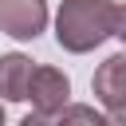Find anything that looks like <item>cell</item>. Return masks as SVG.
Returning <instances> with one entry per match:
<instances>
[{
	"instance_id": "4",
	"label": "cell",
	"mask_w": 126,
	"mask_h": 126,
	"mask_svg": "<svg viewBox=\"0 0 126 126\" xmlns=\"http://www.w3.org/2000/svg\"><path fill=\"white\" fill-rule=\"evenodd\" d=\"M47 28L43 0H0V32L12 39H35Z\"/></svg>"
},
{
	"instance_id": "2",
	"label": "cell",
	"mask_w": 126,
	"mask_h": 126,
	"mask_svg": "<svg viewBox=\"0 0 126 126\" xmlns=\"http://www.w3.org/2000/svg\"><path fill=\"white\" fill-rule=\"evenodd\" d=\"M28 98L35 102V110L24 118V126H35L43 114L59 110V106L71 98V79H67L59 67H35V71H32V83H28Z\"/></svg>"
},
{
	"instance_id": "6",
	"label": "cell",
	"mask_w": 126,
	"mask_h": 126,
	"mask_svg": "<svg viewBox=\"0 0 126 126\" xmlns=\"http://www.w3.org/2000/svg\"><path fill=\"white\" fill-rule=\"evenodd\" d=\"M39 122H59V126H63V122H94V126H102L106 118H102V114H98L94 106H67V102H63L59 110H51V114H43ZM39 122H35V126H39Z\"/></svg>"
},
{
	"instance_id": "1",
	"label": "cell",
	"mask_w": 126,
	"mask_h": 126,
	"mask_svg": "<svg viewBox=\"0 0 126 126\" xmlns=\"http://www.w3.org/2000/svg\"><path fill=\"white\" fill-rule=\"evenodd\" d=\"M118 4L110 0H63L55 16V39L63 51H94L106 35H114Z\"/></svg>"
},
{
	"instance_id": "7",
	"label": "cell",
	"mask_w": 126,
	"mask_h": 126,
	"mask_svg": "<svg viewBox=\"0 0 126 126\" xmlns=\"http://www.w3.org/2000/svg\"><path fill=\"white\" fill-rule=\"evenodd\" d=\"M114 35L126 43V8H118V20H114Z\"/></svg>"
},
{
	"instance_id": "5",
	"label": "cell",
	"mask_w": 126,
	"mask_h": 126,
	"mask_svg": "<svg viewBox=\"0 0 126 126\" xmlns=\"http://www.w3.org/2000/svg\"><path fill=\"white\" fill-rule=\"evenodd\" d=\"M32 59L12 51V55H0V94L8 102H24L28 98V83H32Z\"/></svg>"
},
{
	"instance_id": "3",
	"label": "cell",
	"mask_w": 126,
	"mask_h": 126,
	"mask_svg": "<svg viewBox=\"0 0 126 126\" xmlns=\"http://www.w3.org/2000/svg\"><path fill=\"white\" fill-rule=\"evenodd\" d=\"M91 87H94V98L106 106V118L126 122V51L102 59L94 79H91Z\"/></svg>"
},
{
	"instance_id": "8",
	"label": "cell",
	"mask_w": 126,
	"mask_h": 126,
	"mask_svg": "<svg viewBox=\"0 0 126 126\" xmlns=\"http://www.w3.org/2000/svg\"><path fill=\"white\" fill-rule=\"evenodd\" d=\"M0 122H4V106H0Z\"/></svg>"
}]
</instances>
